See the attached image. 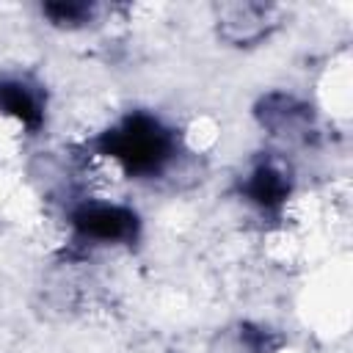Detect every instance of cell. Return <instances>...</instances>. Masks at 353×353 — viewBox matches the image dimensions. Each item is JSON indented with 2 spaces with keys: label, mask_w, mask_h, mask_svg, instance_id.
Instances as JSON below:
<instances>
[{
  "label": "cell",
  "mask_w": 353,
  "mask_h": 353,
  "mask_svg": "<svg viewBox=\"0 0 353 353\" xmlns=\"http://www.w3.org/2000/svg\"><path fill=\"white\" fill-rule=\"evenodd\" d=\"M97 6L94 3H83V0H55V3H44L41 14L55 25V28H83L91 22Z\"/></svg>",
  "instance_id": "ba28073f"
},
{
  "label": "cell",
  "mask_w": 353,
  "mask_h": 353,
  "mask_svg": "<svg viewBox=\"0 0 353 353\" xmlns=\"http://www.w3.org/2000/svg\"><path fill=\"white\" fill-rule=\"evenodd\" d=\"M44 91L22 77L0 80V113L19 121L28 132H39L44 124Z\"/></svg>",
  "instance_id": "52a82bcc"
},
{
  "label": "cell",
  "mask_w": 353,
  "mask_h": 353,
  "mask_svg": "<svg viewBox=\"0 0 353 353\" xmlns=\"http://www.w3.org/2000/svg\"><path fill=\"white\" fill-rule=\"evenodd\" d=\"M94 152L113 160L127 176L149 179L163 174L176 157V132L152 113H130L91 141Z\"/></svg>",
  "instance_id": "6da1fadb"
},
{
  "label": "cell",
  "mask_w": 353,
  "mask_h": 353,
  "mask_svg": "<svg viewBox=\"0 0 353 353\" xmlns=\"http://www.w3.org/2000/svg\"><path fill=\"white\" fill-rule=\"evenodd\" d=\"M254 119L273 138L287 143H309L317 135L314 108L290 91H268L254 105Z\"/></svg>",
  "instance_id": "3957f363"
},
{
  "label": "cell",
  "mask_w": 353,
  "mask_h": 353,
  "mask_svg": "<svg viewBox=\"0 0 353 353\" xmlns=\"http://www.w3.org/2000/svg\"><path fill=\"white\" fill-rule=\"evenodd\" d=\"M281 25V14L270 3L237 0L215 6V30L218 39L232 47H256L270 39Z\"/></svg>",
  "instance_id": "277c9868"
},
{
  "label": "cell",
  "mask_w": 353,
  "mask_h": 353,
  "mask_svg": "<svg viewBox=\"0 0 353 353\" xmlns=\"http://www.w3.org/2000/svg\"><path fill=\"white\" fill-rule=\"evenodd\" d=\"M74 234L94 245H130L141 234V218L132 207L108 201H83L72 210Z\"/></svg>",
  "instance_id": "7a4b0ae2"
},
{
  "label": "cell",
  "mask_w": 353,
  "mask_h": 353,
  "mask_svg": "<svg viewBox=\"0 0 353 353\" xmlns=\"http://www.w3.org/2000/svg\"><path fill=\"white\" fill-rule=\"evenodd\" d=\"M284 342L287 339L268 325L237 320L215 331V336L210 339V353H279Z\"/></svg>",
  "instance_id": "8992f818"
},
{
  "label": "cell",
  "mask_w": 353,
  "mask_h": 353,
  "mask_svg": "<svg viewBox=\"0 0 353 353\" xmlns=\"http://www.w3.org/2000/svg\"><path fill=\"white\" fill-rule=\"evenodd\" d=\"M292 193V171L276 154H262L240 179V196L262 212H279Z\"/></svg>",
  "instance_id": "5b68a950"
}]
</instances>
